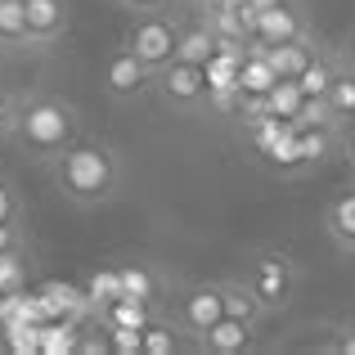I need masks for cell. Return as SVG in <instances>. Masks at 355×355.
<instances>
[{"label":"cell","mask_w":355,"mask_h":355,"mask_svg":"<svg viewBox=\"0 0 355 355\" xmlns=\"http://www.w3.org/2000/svg\"><path fill=\"white\" fill-rule=\"evenodd\" d=\"M50 175H54V189L68 202H77V207H104L121 189V162L113 148L99 144V139L68 144L50 162Z\"/></svg>","instance_id":"obj_1"},{"label":"cell","mask_w":355,"mask_h":355,"mask_svg":"<svg viewBox=\"0 0 355 355\" xmlns=\"http://www.w3.org/2000/svg\"><path fill=\"white\" fill-rule=\"evenodd\" d=\"M18 139L27 153H36L41 162H54L68 144L81 139V113L59 95H36L18 104Z\"/></svg>","instance_id":"obj_2"},{"label":"cell","mask_w":355,"mask_h":355,"mask_svg":"<svg viewBox=\"0 0 355 355\" xmlns=\"http://www.w3.org/2000/svg\"><path fill=\"white\" fill-rule=\"evenodd\" d=\"M243 284L257 293V302L266 306L270 315L275 311H288L297 297V266L288 252H252L248 270H243Z\"/></svg>","instance_id":"obj_3"},{"label":"cell","mask_w":355,"mask_h":355,"mask_svg":"<svg viewBox=\"0 0 355 355\" xmlns=\"http://www.w3.org/2000/svg\"><path fill=\"white\" fill-rule=\"evenodd\" d=\"M126 50H135L139 63L148 68H166V63L180 54V23H175L166 9H148V14H135L126 27Z\"/></svg>","instance_id":"obj_4"},{"label":"cell","mask_w":355,"mask_h":355,"mask_svg":"<svg viewBox=\"0 0 355 355\" xmlns=\"http://www.w3.org/2000/svg\"><path fill=\"white\" fill-rule=\"evenodd\" d=\"M153 86L162 95V104H171V108H198L202 99H211L207 63H189V59H171L166 68H157Z\"/></svg>","instance_id":"obj_5"},{"label":"cell","mask_w":355,"mask_h":355,"mask_svg":"<svg viewBox=\"0 0 355 355\" xmlns=\"http://www.w3.org/2000/svg\"><path fill=\"white\" fill-rule=\"evenodd\" d=\"M252 41L257 45L311 41V23H306L297 0H261V14H257V23H252Z\"/></svg>","instance_id":"obj_6"},{"label":"cell","mask_w":355,"mask_h":355,"mask_svg":"<svg viewBox=\"0 0 355 355\" xmlns=\"http://www.w3.org/2000/svg\"><path fill=\"white\" fill-rule=\"evenodd\" d=\"M220 315H225V293H220V284H193V288H184L171 306V320L180 324V333H189V338H202Z\"/></svg>","instance_id":"obj_7"},{"label":"cell","mask_w":355,"mask_h":355,"mask_svg":"<svg viewBox=\"0 0 355 355\" xmlns=\"http://www.w3.org/2000/svg\"><path fill=\"white\" fill-rule=\"evenodd\" d=\"M104 86H108V95H117V99H135L139 90L153 86V68L139 63L135 50H117L104 68Z\"/></svg>","instance_id":"obj_8"},{"label":"cell","mask_w":355,"mask_h":355,"mask_svg":"<svg viewBox=\"0 0 355 355\" xmlns=\"http://www.w3.org/2000/svg\"><path fill=\"white\" fill-rule=\"evenodd\" d=\"M27 9V41L32 45H50L68 32V5L63 0H23Z\"/></svg>","instance_id":"obj_9"},{"label":"cell","mask_w":355,"mask_h":355,"mask_svg":"<svg viewBox=\"0 0 355 355\" xmlns=\"http://www.w3.org/2000/svg\"><path fill=\"white\" fill-rule=\"evenodd\" d=\"M121 297H135V302H148L162 311L166 302V279L157 275L153 266H144V261H121Z\"/></svg>","instance_id":"obj_10"},{"label":"cell","mask_w":355,"mask_h":355,"mask_svg":"<svg viewBox=\"0 0 355 355\" xmlns=\"http://www.w3.org/2000/svg\"><path fill=\"white\" fill-rule=\"evenodd\" d=\"M275 86H279V72L270 68V59L261 54V45L252 41L248 54H243V68H239V95L243 99H266Z\"/></svg>","instance_id":"obj_11"},{"label":"cell","mask_w":355,"mask_h":355,"mask_svg":"<svg viewBox=\"0 0 355 355\" xmlns=\"http://www.w3.org/2000/svg\"><path fill=\"white\" fill-rule=\"evenodd\" d=\"M252 324H243V320H234V315H220L216 324H211L207 333H202V347H207L211 355H239V351H248L252 347Z\"/></svg>","instance_id":"obj_12"},{"label":"cell","mask_w":355,"mask_h":355,"mask_svg":"<svg viewBox=\"0 0 355 355\" xmlns=\"http://www.w3.org/2000/svg\"><path fill=\"white\" fill-rule=\"evenodd\" d=\"M95 320L104 324V329H148V324L157 320V306L135 302V297H117V302L99 306Z\"/></svg>","instance_id":"obj_13"},{"label":"cell","mask_w":355,"mask_h":355,"mask_svg":"<svg viewBox=\"0 0 355 355\" xmlns=\"http://www.w3.org/2000/svg\"><path fill=\"white\" fill-rule=\"evenodd\" d=\"M261 54L270 59V68L279 72V81H297L302 68L315 59V41H284V45H261Z\"/></svg>","instance_id":"obj_14"},{"label":"cell","mask_w":355,"mask_h":355,"mask_svg":"<svg viewBox=\"0 0 355 355\" xmlns=\"http://www.w3.org/2000/svg\"><path fill=\"white\" fill-rule=\"evenodd\" d=\"M324 234L338 243L342 252H355V189L338 193L324 211Z\"/></svg>","instance_id":"obj_15"},{"label":"cell","mask_w":355,"mask_h":355,"mask_svg":"<svg viewBox=\"0 0 355 355\" xmlns=\"http://www.w3.org/2000/svg\"><path fill=\"white\" fill-rule=\"evenodd\" d=\"M216 50H220V36H216V27H211L207 18H202V23H180V54H175V59L207 63Z\"/></svg>","instance_id":"obj_16"},{"label":"cell","mask_w":355,"mask_h":355,"mask_svg":"<svg viewBox=\"0 0 355 355\" xmlns=\"http://www.w3.org/2000/svg\"><path fill=\"white\" fill-rule=\"evenodd\" d=\"M220 293H225V315H234V320L252 324V329H257V324L270 315L266 306L257 302V293L243 284V279H220Z\"/></svg>","instance_id":"obj_17"},{"label":"cell","mask_w":355,"mask_h":355,"mask_svg":"<svg viewBox=\"0 0 355 355\" xmlns=\"http://www.w3.org/2000/svg\"><path fill=\"white\" fill-rule=\"evenodd\" d=\"M338 139H342V126H302V130H297L302 162H306V166H320L324 157L338 148Z\"/></svg>","instance_id":"obj_18"},{"label":"cell","mask_w":355,"mask_h":355,"mask_svg":"<svg viewBox=\"0 0 355 355\" xmlns=\"http://www.w3.org/2000/svg\"><path fill=\"white\" fill-rule=\"evenodd\" d=\"M338 68H342L338 59H329V54H315V59L302 68V77H297L302 95H306V99H329V86H333V77H338Z\"/></svg>","instance_id":"obj_19"},{"label":"cell","mask_w":355,"mask_h":355,"mask_svg":"<svg viewBox=\"0 0 355 355\" xmlns=\"http://www.w3.org/2000/svg\"><path fill=\"white\" fill-rule=\"evenodd\" d=\"M27 279H32V261H27V248H9V252H0V297L27 293Z\"/></svg>","instance_id":"obj_20"},{"label":"cell","mask_w":355,"mask_h":355,"mask_svg":"<svg viewBox=\"0 0 355 355\" xmlns=\"http://www.w3.org/2000/svg\"><path fill=\"white\" fill-rule=\"evenodd\" d=\"M329 108H333V117H338L342 126H355V68H351V63H342L338 77H333Z\"/></svg>","instance_id":"obj_21"},{"label":"cell","mask_w":355,"mask_h":355,"mask_svg":"<svg viewBox=\"0 0 355 355\" xmlns=\"http://www.w3.org/2000/svg\"><path fill=\"white\" fill-rule=\"evenodd\" d=\"M180 347H184V338H180V324L175 320H153L144 329V355H171Z\"/></svg>","instance_id":"obj_22"},{"label":"cell","mask_w":355,"mask_h":355,"mask_svg":"<svg viewBox=\"0 0 355 355\" xmlns=\"http://www.w3.org/2000/svg\"><path fill=\"white\" fill-rule=\"evenodd\" d=\"M0 45H27V9H23V0H0Z\"/></svg>","instance_id":"obj_23"},{"label":"cell","mask_w":355,"mask_h":355,"mask_svg":"<svg viewBox=\"0 0 355 355\" xmlns=\"http://www.w3.org/2000/svg\"><path fill=\"white\" fill-rule=\"evenodd\" d=\"M261 104H266V113H275V117H288V121H293L297 113H302L306 95H302V86H297V81H279V86L270 90V95L261 99Z\"/></svg>","instance_id":"obj_24"},{"label":"cell","mask_w":355,"mask_h":355,"mask_svg":"<svg viewBox=\"0 0 355 355\" xmlns=\"http://www.w3.org/2000/svg\"><path fill=\"white\" fill-rule=\"evenodd\" d=\"M86 297H90V306H108V302H117L121 297V270L117 266H104V270H95V275L86 279Z\"/></svg>","instance_id":"obj_25"},{"label":"cell","mask_w":355,"mask_h":355,"mask_svg":"<svg viewBox=\"0 0 355 355\" xmlns=\"http://www.w3.org/2000/svg\"><path fill=\"white\" fill-rule=\"evenodd\" d=\"M108 351L113 355H144V329H108Z\"/></svg>","instance_id":"obj_26"},{"label":"cell","mask_w":355,"mask_h":355,"mask_svg":"<svg viewBox=\"0 0 355 355\" xmlns=\"http://www.w3.org/2000/svg\"><path fill=\"white\" fill-rule=\"evenodd\" d=\"M23 220V198H18V189L0 175V225H18Z\"/></svg>","instance_id":"obj_27"},{"label":"cell","mask_w":355,"mask_h":355,"mask_svg":"<svg viewBox=\"0 0 355 355\" xmlns=\"http://www.w3.org/2000/svg\"><path fill=\"white\" fill-rule=\"evenodd\" d=\"M14 130H18V99H9L0 90V139H9Z\"/></svg>","instance_id":"obj_28"},{"label":"cell","mask_w":355,"mask_h":355,"mask_svg":"<svg viewBox=\"0 0 355 355\" xmlns=\"http://www.w3.org/2000/svg\"><path fill=\"white\" fill-rule=\"evenodd\" d=\"M9 248H27L23 220H18V225H0V252H9Z\"/></svg>","instance_id":"obj_29"},{"label":"cell","mask_w":355,"mask_h":355,"mask_svg":"<svg viewBox=\"0 0 355 355\" xmlns=\"http://www.w3.org/2000/svg\"><path fill=\"white\" fill-rule=\"evenodd\" d=\"M121 9H135V14H148V9H166L171 0H117Z\"/></svg>","instance_id":"obj_30"},{"label":"cell","mask_w":355,"mask_h":355,"mask_svg":"<svg viewBox=\"0 0 355 355\" xmlns=\"http://www.w3.org/2000/svg\"><path fill=\"white\" fill-rule=\"evenodd\" d=\"M333 351H342V355H355V329H351V338H342V342H333Z\"/></svg>","instance_id":"obj_31"},{"label":"cell","mask_w":355,"mask_h":355,"mask_svg":"<svg viewBox=\"0 0 355 355\" xmlns=\"http://www.w3.org/2000/svg\"><path fill=\"white\" fill-rule=\"evenodd\" d=\"M347 162H351V171H355V126L347 130Z\"/></svg>","instance_id":"obj_32"},{"label":"cell","mask_w":355,"mask_h":355,"mask_svg":"<svg viewBox=\"0 0 355 355\" xmlns=\"http://www.w3.org/2000/svg\"><path fill=\"white\" fill-rule=\"evenodd\" d=\"M347 63L355 68V36H351V45H347Z\"/></svg>","instance_id":"obj_33"},{"label":"cell","mask_w":355,"mask_h":355,"mask_svg":"<svg viewBox=\"0 0 355 355\" xmlns=\"http://www.w3.org/2000/svg\"><path fill=\"white\" fill-rule=\"evenodd\" d=\"M193 5H198V9H207V5H216V0H193Z\"/></svg>","instance_id":"obj_34"}]
</instances>
